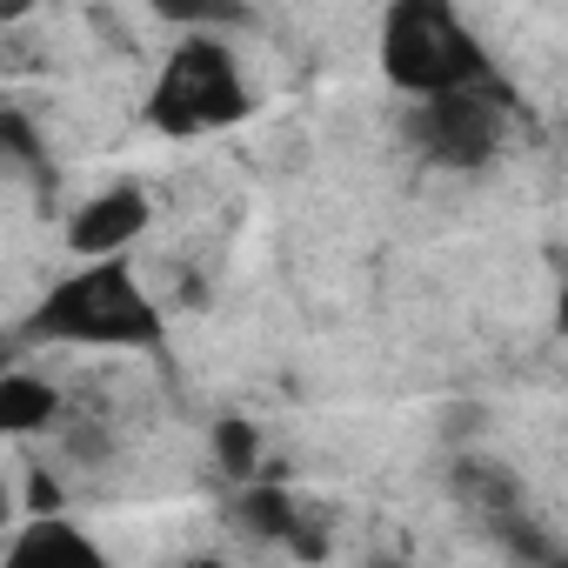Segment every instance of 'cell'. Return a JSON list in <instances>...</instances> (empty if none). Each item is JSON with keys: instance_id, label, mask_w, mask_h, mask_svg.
Returning a JSON list of instances; mask_svg holds the SVG:
<instances>
[{"instance_id": "obj_1", "label": "cell", "mask_w": 568, "mask_h": 568, "mask_svg": "<svg viewBox=\"0 0 568 568\" xmlns=\"http://www.w3.org/2000/svg\"><path fill=\"white\" fill-rule=\"evenodd\" d=\"M48 328L68 335V342H148L154 335V302L141 288V274L121 267V261H101V267H81L74 281L48 295Z\"/></svg>"}, {"instance_id": "obj_2", "label": "cell", "mask_w": 568, "mask_h": 568, "mask_svg": "<svg viewBox=\"0 0 568 568\" xmlns=\"http://www.w3.org/2000/svg\"><path fill=\"white\" fill-rule=\"evenodd\" d=\"M382 68H388L402 88L428 94V101L468 94V88L481 81V54L468 48L462 21H455V14H435V8H402V14H388Z\"/></svg>"}, {"instance_id": "obj_3", "label": "cell", "mask_w": 568, "mask_h": 568, "mask_svg": "<svg viewBox=\"0 0 568 568\" xmlns=\"http://www.w3.org/2000/svg\"><path fill=\"white\" fill-rule=\"evenodd\" d=\"M247 114V74L227 48L214 41H187L181 54H168L161 81H154V121L174 134H201Z\"/></svg>"}, {"instance_id": "obj_4", "label": "cell", "mask_w": 568, "mask_h": 568, "mask_svg": "<svg viewBox=\"0 0 568 568\" xmlns=\"http://www.w3.org/2000/svg\"><path fill=\"white\" fill-rule=\"evenodd\" d=\"M148 221H154V207H148L141 187H108V194H94V201L68 221V247L101 267V261H121V247L141 241Z\"/></svg>"}, {"instance_id": "obj_5", "label": "cell", "mask_w": 568, "mask_h": 568, "mask_svg": "<svg viewBox=\"0 0 568 568\" xmlns=\"http://www.w3.org/2000/svg\"><path fill=\"white\" fill-rule=\"evenodd\" d=\"M8 568H108V555L81 535V528H61V521H41L14 541Z\"/></svg>"}, {"instance_id": "obj_6", "label": "cell", "mask_w": 568, "mask_h": 568, "mask_svg": "<svg viewBox=\"0 0 568 568\" xmlns=\"http://www.w3.org/2000/svg\"><path fill=\"white\" fill-rule=\"evenodd\" d=\"M54 382H34V375H8L0 382V428H14V435H34V428H54Z\"/></svg>"}, {"instance_id": "obj_7", "label": "cell", "mask_w": 568, "mask_h": 568, "mask_svg": "<svg viewBox=\"0 0 568 568\" xmlns=\"http://www.w3.org/2000/svg\"><path fill=\"white\" fill-rule=\"evenodd\" d=\"M194 568H214V561H194Z\"/></svg>"}]
</instances>
